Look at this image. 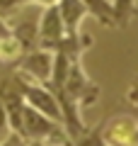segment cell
<instances>
[{"instance_id":"obj_17","label":"cell","mask_w":138,"mask_h":146,"mask_svg":"<svg viewBox=\"0 0 138 146\" xmlns=\"http://www.w3.org/2000/svg\"><path fill=\"white\" fill-rule=\"evenodd\" d=\"M29 146H46L44 141H29Z\"/></svg>"},{"instance_id":"obj_14","label":"cell","mask_w":138,"mask_h":146,"mask_svg":"<svg viewBox=\"0 0 138 146\" xmlns=\"http://www.w3.org/2000/svg\"><path fill=\"white\" fill-rule=\"evenodd\" d=\"M10 134V122H7V112H5V105L0 102V139H5Z\"/></svg>"},{"instance_id":"obj_5","label":"cell","mask_w":138,"mask_h":146,"mask_svg":"<svg viewBox=\"0 0 138 146\" xmlns=\"http://www.w3.org/2000/svg\"><path fill=\"white\" fill-rule=\"evenodd\" d=\"M36 32H39V46L49 49L51 51L63 36H66V29H63V20L58 15L56 5H46L41 7L39 17H36Z\"/></svg>"},{"instance_id":"obj_6","label":"cell","mask_w":138,"mask_h":146,"mask_svg":"<svg viewBox=\"0 0 138 146\" xmlns=\"http://www.w3.org/2000/svg\"><path fill=\"white\" fill-rule=\"evenodd\" d=\"M58 15L63 20V29L68 36H75L82 32V20L87 17V10L82 5V0H58L56 3Z\"/></svg>"},{"instance_id":"obj_3","label":"cell","mask_w":138,"mask_h":146,"mask_svg":"<svg viewBox=\"0 0 138 146\" xmlns=\"http://www.w3.org/2000/svg\"><path fill=\"white\" fill-rule=\"evenodd\" d=\"M12 68H17L20 73H24L27 78H32V80L46 83L49 76H51V68H53V51L36 46V49H32V51L22 54V56L12 63Z\"/></svg>"},{"instance_id":"obj_13","label":"cell","mask_w":138,"mask_h":146,"mask_svg":"<svg viewBox=\"0 0 138 146\" xmlns=\"http://www.w3.org/2000/svg\"><path fill=\"white\" fill-rule=\"evenodd\" d=\"M0 146H29V141L22 139V136L15 134V131H10L5 139H0Z\"/></svg>"},{"instance_id":"obj_16","label":"cell","mask_w":138,"mask_h":146,"mask_svg":"<svg viewBox=\"0 0 138 146\" xmlns=\"http://www.w3.org/2000/svg\"><path fill=\"white\" fill-rule=\"evenodd\" d=\"M12 32H10V25H7V20L5 17H0V39H5V36H10Z\"/></svg>"},{"instance_id":"obj_2","label":"cell","mask_w":138,"mask_h":146,"mask_svg":"<svg viewBox=\"0 0 138 146\" xmlns=\"http://www.w3.org/2000/svg\"><path fill=\"white\" fill-rule=\"evenodd\" d=\"M22 76H24V73H22ZM22 98H24V102L29 105V107H34L36 112L46 115L49 119L63 122V117H61V105H58L56 95L51 93V88H49L46 83H39V80H32V78H27V76H24Z\"/></svg>"},{"instance_id":"obj_4","label":"cell","mask_w":138,"mask_h":146,"mask_svg":"<svg viewBox=\"0 0 138 146\" xmlns=\"http://www.w3.org/2000/svg\"><path fill=\"white\" fill-rule=\"evenodd\" d=\"M102 136L107 146H138V122L133 117H109L102 124Z\"/></svg>"},{"instance_id":"obj_7","label":"cell","mask_w":138,"mask_h":146,"mask_svg":"<svg viewBox=\"0 0 138 146\" xmlns=\"http://www.w3.org/2000/svg\"><path fill=\"white\" fill-rule=\"evenodd\" d=\"M12 36L17 39V44L22 46V51H32L39 46V32H36V20H20L15 25H10Z\"/></svg>"},{"instance_id":"obj_9","label":"cell","mask_w":138,"mask_h":146,"mask_svg":"<svg viewBox=\"0 0 138 146\" xmlns=\"http://www.w3.org/2000/svg\"><path fill=\"white\" fill-rule=\"evenodd\" d=\"M87 15H92L99 25L114 27V15H112V3L109 0H82Z\"/></svg>"},{"instance_id":"obj_10","label":"cell","mask_w":138,"mask_h":146,"mask_svg":"<svg viewBox=\"0 0 138 146\" xmlns=\"http://www.w3.org/2000/svg\"><path fill=\"white\" fill-rule=\"evenodd\" d=\"M102 124L104 122H99L97 127H87L80 136L70 139V146H107L104 136H102Z\"/></svg>"},{"instance_id":"obj_8","label":"cell","mask_w":138,"mask_h":146,"mask_svg":"<svg viewBox=\"0 0 138 146\" xmlns=\"http://www.w3.org/2000/svg\"><path fill=\"white\" fill-rule=\"evenodd\" d=\"M109 3H112L114 27L126 29V27L138 17V0H109Z\"/></svg>"},{"instance_id":"obj_12","label":"cell","mask_w":138,"mask_h":146,"mask_svg":"<svg viewBox=\"0 0 138 146\" xmlns=\"http://www.w3.org/2000/svg\"><path fill=\"white\" fill-rule=\"evenodd\" d=\"M124 98H126V102H131L133 107L138 110V76L128 83V88H126V93H124Z\"/></svg>"},{"instance_id":"obj_11","label":"cell","mask_w":138,"mask_h":146,"mask_svg":"<svg viewBox=\"0 0 138 146\" xmlns=\"http://www.w3.org/2000/svg\"><path fill=\"white\" fill-rule=\"evenodd\" d=\"M22 7V0H0V17H10L15 10H20Z\"/></svg>"},{"instance_id":"obj_1","label":"cell","mask_w":138,"mask_h":146,"mask_svg":"<svg viewBox=\"0 0 138 146\" xmlns=\"http://www.w3.org/2000/svg\"><path fill=\"white\" fill-rule=\"evenodd\" d=\"M61 90L68 95V98H73L80 107H92V105H97L99 95H102L99 83H95V80L85 73V68H82V58L70 63V71H68L66 83H63L61 88H53L51 93H61Z\"/></svg>"},{"instance_id":"obj_15","label":"cell","mask_w":138,"mask_h":146,"mask_svg":"<svg viewBox=\"0 0 138 146\" xmlns=\"http://www.w3.org/2000/svg\"><path fill=\"white\" fill-rule=\"evenodd\" d=\"M58 0H22V5H39V7H46V5H56Z\"/></svg>"}]
</instances>
